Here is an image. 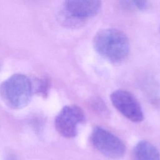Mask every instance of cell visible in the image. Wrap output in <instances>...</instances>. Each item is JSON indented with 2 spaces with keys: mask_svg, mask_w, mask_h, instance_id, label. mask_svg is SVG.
<instances>
[{
  "mask_svg": "<svg viewBox=\"0 0 160 160\" xmlns=\"http://www.w3.org/2000/svg\"><path fill=\"white\" fill-rule=\"evenodd\" d=\"M93 46L102 57L114 63L124 61L130 49L126 34L116 28H106L97 32L93 38Z\"/></svg>",
  "mask_w": 160,
  "mask_h": 160,
  "instance_id": "6da1fadb",
  "label": "cell"
},
{
  "mask_svg": "<svg viewBox=\"0 0 160 160\" xmlns=\"http://www.w3.org/2000/svg\"><path fill=\"white\" fill-rule=\"evenodd\" d=\"M33 84L24 74H16L0 85V96L3 102L12 109H21L30 101L33 94Z\"/></svg>",
  "mask_w": 160,
  "mask_h": 160,
  "instance_id": "7a4b0ae2",
  "label": "cell"
},
{
  "mask_svg": "<svg viewBox=\"0 0 160 160\" xmlns=\"http://www.w3.org/2000/svg\"><path fill=\"white\" fill-rule=\"evenodd\" d=\"M93 146L101 154L112 159L122 158L126 152L124 142L114 134L99 127H95L90 136Z\"/></svg>",
  "mask_w": 160,
  "mask_h": 160,
  "instance_id": "3957f363",
  "label": "cell"
},
{
  "mask_svg": "<svg viewBox=\"0 0 160 160\" xmlns=\"http://www.w3.org/2000/svg\"><path fill=\"white\" fill-rule=\"evenodd\" d=\"M86 120L83 110L76 105H68L62 108L56 116L54 125L57 131L63 137L72 138L78 133V126Z\"/></svg>",
  "mask_w": 160,
  "mask_h": 160,
  "instance_id": "277c9868",
  "label": "cell"
},
{
  "mask_svg": "<svg viewBox=\"0 0 160 160\" xmlns=\"http://www.w3.org/2000/svg\"><path fill=\"white\" fill-rule=\"evenodd\" d=\"M114 107L126 118L134 122H140L144 119L141 104L130 92L124 89L113 91L110 96Z\"/></svg>",
  "mask_w": 160,
  "mask_h": 160,
  "instance_id": "5b68a950",
  "label": "cell"
},
{
  "mask_svg": "<svg viewBox=\"0 0 160 160\" xmlns=\"http://www.w3.org/2000/svg\"><path fill=\"white\" fill-rule=\"evenodd\" d=\"M101 2L96 0L66 1L60 14L74 19L85 21L86 18L95 16L100 11Z\"/></svg>",
  "mask_w": 160,
  "mask_h": 160,
  "instance_id": "8992f818",
  "label": "cell"
},
{
  "mask_svg": "<svg viewBox=\"0 0 160 160\" xmlns=\"http://www.w3.org/2000/svg\"><path fill=\"white\" fill-rule=\"evenodd\" d=\"M134 160H160V154L156 148L146 141H139L134 147Z\"/></svg>",
  "mask_w": 160,
  "mask_h": 160,
  "instance_id": "52a82bcc",
  "label": "cell"
},
{
  "mask_svg": "<svg viewBox=\"0 0 160 160\" xmlns=\"http://www.w3.org/2000/svg\"><path fill=\"white\" fill-rule=\"evenodd\" d=\"M130 2L133 6L141 11L146 9L148 7V2L146 1H132Z\"/></svg>",
  "mask_w": 160,
  "mask_h": 160,
  "instance_id": "ba28073f",
  "label": "cell"
}]
</instances>
